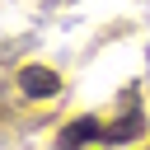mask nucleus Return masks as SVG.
Wrapping results in <instances>:
<instances>
[{"label": "nucleus", "mask_w": 150, "mask_h": 150, "mask_svg": "<svg viewBox=\"0 0 150 150\" xmlns=\"http://www.w3.org/2000/svg\"><path fill=\"white\" fill-rule=\"evenodd\" d=\"M141 136H145V112L141 108H131V112H122L117 122L103 127V145H127V141H141Z\"/></svg>", "instance_id": "nucleus-1"}, {"label": "nucleus", "mask_w": 150, "mask_h": 150, "mask_svg": "<svg viewBox=\"0 0 150 150\" xmlns=\"http://www.w3.org/2000/svg\"><path fill=\"white\" fill-rule=\"evenodd\" d=\"M145 150H150V145H145Z\"/></svg>", "instance_id": "nucleus-4"}, {"label": "nucleus", "mask_w": 150, "mask_h": 150, "mask_svg": "<svg viewBox=\"0 0 150 150\" xmlns=\"http://www.w3.org/2000/svg\"><path fill=\"white\" fill-rule=\"evenodd\" d=\"M103 127H108V122H98V117H80V122H70V127L56 136V145H61V150H84L89 141L103 145Z\"/></svg>", "instance_id": "nucleus-2"}, {"label": "nucleus", "mask_w": 150, "mask_h": 150, "mask_svg": "<svg viewBox=\"0 0 150 150\" xmlns=\"http://www.w3.org/2000/svg\"><path fill=\"white\" fill-rule=\"evenodd\" d=\"M19 84H23L28 98H52V94H61V80H56V70H47V66H23V70H19Z\"/></svg>", "instance_id": "nucleus-3"}]
</instances>
